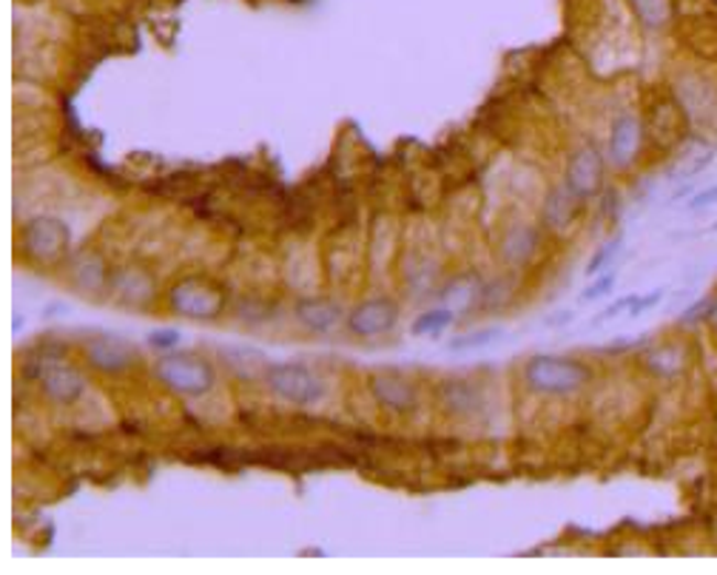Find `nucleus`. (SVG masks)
I'll list each match as a JSON object with an SVG mask.
<instances>
[{
	"mask_svg": "<svg viewBox=\"0 0 717 575\" xmlns=\"http://www.w3.org/2000/svg\"><path fill=\"white\" fill-rule=\"evenodd\" d=\"M294 316L296 323H300L305 330H311V334H330V330L345 319V314H341V308L336 305V302L316 300V296L314 300L296 302Z\"/></svg>",
	"mask_w": 717,
	"mask_h": 575,
	"instance_id": "obj_16",
	"label": "nucleus"
},
{
	"mask_svg": "<svg viewBox=\"0 0 717 575\" xmlns=\"http://www.w3.org/2000/svg\"><path fill=\"white\" fill-rule=\"evenodd\" d=\"M593 379V370L578 359L533 357L524 365V382L541 397H569Z\"/></svg>",
	"mask_w": 717,
	"mask_h": 575,
	"instance_id": "obj_1",
	"label": "nucleus"
},
{
	"mask_svg": "<svg viewBox=\"0 0 717 575\" xmlns=\"http://www.w3.org/2000/svg\"><path fill=\"white\" fill-rule=\"evenodd\" d=\"M711 305H715V294L704 296V300L692 302L689 308H686L681 316H677V325H700V323H709Z\"/></svg>",
	"mask_w": 717,
	"mask_h": 575,
	"instance_id": "obj_25",
	"label": "nucleus"
},
{
	"mask_svg": "<svg viewBox=\"0 0 717 575\" xmlns=\"http://www.w3.org/2000/svg\"><path fill=\"white\" fill-rule=\"evenodd\" d=\"M643 123L635 115H621L612 123L607 145V160L615 169H629L638 160V151L643 145Z\"/></svg>",
	"mask_w": 717,
	"mask_h": 575,
	"instance_id": "obj_11",
	"label": "nucleus"
},
{
	"mask_svg": "<svg viewBox=\"0 0 717 575\" xmlns=\"http://www.w3.org/2000/svg\"><path fill=\"white\" fill-rule=\"evenodd\" d=\"M621 246H623V237H621V234H618V237H612V240H609V242H604V246L598 248V251H595L593 260L587 262V276L604 274V271H607V268L615 262V257L621 253Z\"/></svg>",
	"mask_w": 717,
	"mask_h": 575,
	"instance_id": "obj_23",
	"label": "nucleus"
},
{
	"mask_svg": "<svg viewBox=\"0 0 717 575\" xmlns=\"http://www.w3.org/2000/svg\"><path fill=\"white\" fill-rule=\"evenodd\" d=\"M711 231H717V223H715V226H711Z\"/></svg>",
	"mask_w": 717,
	"mask_h": 575,
	"instance_id": "obj_31",
	"label": "nucleus"
},
{
	"mask_svg": "<svg viewBox=\"0 0 717 575\" xmlns=\"http://www.w3.org/2000/svg\"><path fill=\"white\" fill-rule=\"evenodd\" d=\"M72 246V231L57 217H34L23 228V248L32 260L57 262Z\"/></svg>",
	"mask_w": 717,
	"mask_h": 575,
	"instance_id": "obj_5",
	"label": "nucleus"
},
{
	"mask_svg": "<svg viewBox=\"0 0 717 575\" xmlns=\"http://www.w3.org/2000/svg\"><path fill=\"white\" fill-rule=\"evenodd\" d=\"M370 393H373V399L382 404L384 411L393 413L416 411L419 404L416 388L402 377H376L373 382H370Z\"/></svg>",
	"mask_w": 717,
	"mask_h": 575,
	"instance_id": "obj_13",
	"label": "nucleus"
},
{
	"mask_svg": "<svg viewBox=\"0 0 717 575\" xmlns=\"http://www.w3.org/2000/svg\"><path fill=\"white\" fill-rule=\"evenodd\" d=\"M709 325H711V334L717 336V294H715V305H711V314H709Z\"/></svg>",
	"mask_w": 717,
	"mask_h": 575,
	"instance_id": "obj_30",
	"label": "nucleus"
},
{
	"mask_svg": "<svg viewBox=\"0 0 717 575\" xmlns=\"http://www.w3.org/2000/svg\"><path fill=\"white\" fill-rule=\"evenodd\" d=\"M268 391L300 408H311L325 397V382L319 373L302 362H273L265 368Z\"/></svg>",
	"mask_w": 717,
	"mask_h": 575,
	"instance_id": "obj_2",
	"label": "nucleus"
},
{
	"mask_svg": "<svg viewBox=\"0 0 717 575\" xmlns=\"http://www.w3.org/2000/svg\"><path fill=\"white\" fill-rule=\"evenodd\" d=\"M180 339H183V336H180V330H174V328L151 330V334H149V345H151V348H157V350L174 348V345H180Z\"/></svg>",
	"mask_w": 717,
	"mask_h": 575,
	"instance_id": "obj_27",
	"label": "nucleus"
},
{
	"mask_svg": "<svg viewBox=\"0 0 717 575\" xmlns=\"http://www.w3.org/2000/svg\"><path fill=\"white\" fill-rule=\"evenodd\" d=\"M501 336V328H481L472 330V334L456 336L450 343V350H481L487 345H492Z\"/></svg>",
	"mask_w": 717,
	"mask_h": 575,
	"instance_id": "obj_24",
	"label": "nucleus"
},
{
	"mask_svg": "<svg viewBox=\"0 0 717 575\" xmlns=\"http://www.w3.org/2000/svg\"><path fill=\"white\" fill-rule=\"evenodd\" d=\"M109 291L117 302H123V305H149L154 300V280L151 274H145L143 268H120L111 274Z\"/></svg>",
	"mask_w": 717,
	"mask_h": 575,
	"instance_id": "obj_12",
	"label": "nucleus"
},
{
	"mask_svg": "<svg viewBox=\"0 0 717 575\" xmlns=\"http://www.w3.org/2000/svg\"><path fill=\"white\" fill-rule=\"evenodd\" d=\"M604 172H607V160L595 145H580L575 151L573 158H569L567 165V188L575 194L578 199H593L601 194L604 188Z\"/></svg>",
	"mask_w": 717,
	"mask_h": 575,
	"instance_id": "obj_7",
	"label": "nucleus"
},
{
	"mask_svg": "<svg viewBox=\"0 0 717 575\" xmlns=\"http://www.w3.org/2000/svg\"><path fill=\"white\" fill-rule=\"evenodd\" d=\"M72 282L80 288L83 294H102V291H109L111 274L109 268L102 265L100 257L95 253H80L72 265Z\"/></svg>",
	"mask_w": 717,
	"mask_h": 575,
	"instance_id": "obj_17",
	"label": "nucleus"
},
{
	"mask_svg": "<svg viewBox=\"0 0 717 575\" xmlns=\"http://www.w3.org/2000/svg\"><path fill=\"white\" fill-rule=\"evenodd\" d=\"M615 288V274H604L598 276V280L593 282V285L580 294V302H593V300H601V296H607L609 291Z\"/></svg>",
	"mask_w": 717,
	"mask_h": 575,
	"instance_id": "obj_26",
	"label": "nucleus"
},
{
	"mask_svg": "<svg viewBox=\"0 0 717 575\" xmlns=\"http://www.w3.org/2000/svg\"><path fill=\"white\" fill-rule=\"evenodd\" d=\"M580 206H584V199L575 197L567 185H564V188H555V192L546 197L544 223L553 228V231H564V228L575 219V214H578Z\"/></svg>",
	"mask_w": 717,
	"mask_h": 575,
	"instance_id": "obj_19",
	"label": "nucleus"
},
{
	"mask_svg": "<svg viewBox=\"0 0 717 575\" xmlns=\"http://www.w3.org/2000/svg\"><path fill=\"white\" fill-rule=\"evenodd\" d=\"M649 138L655 140L663 151H675L677 145L683 143L686 138V131H689V117H686V106H683L681 97L670 95L658 100L652 115H649L647 123Z\"/></svg>",
	"mask_w": 717,
	"mask_h": 575,
	"instance_id": "obj_6",
	"label": "nucleus"
},
{
	"mask_svg": "<svg viewBox=\"0 0 717 575\" xmlns=\"http://www.w3.org/2000/svg\"><path fill=\"white\" fill-rule=\"evenodd\" d=\"M539 251V231L533 226H512L501 240V257L510 265H524Z\"/></svg>",
	"mask_w": 717,
	"mask_h": 575,
	"instance_id": "obj_18",
	"label": "nucleus"
},
{
	"mask_svg": "<svg viewBox=\"0 0 717 575\" xmlns=\"http://www.w3.org/2000/svg\"><path fill=\"white\" fill-rule=\"evenodd\" d=\"M638 21L652 32H661L675 18V0H629Z\"/></svg>",
	"mask_w": 717,
	"mask_h": 575,
	"instance_id": "obj_20",
	"label": "nucleus"
},
{
	"mask_svg": "<svg viewBox=\"0 0 717 575\" xmlns=\"http://www.w3.org/2000/svg\"><path fill=\"white\" fill-rule=\"evenodd\" d=\"M717 203V185H709V188H704V192H697L695 197L689 199V208L692 211H700V208H709Z\"/></svg>",
	"mask_w": 717,
	"mask_h": 575,
	"instance_id": "obj_29",
	"label": "nucleus"
},
{
	"mask_svg": "<svg viewBox=\"0 0 717 575\" xmlns=\"http://www.w3.org/2000/svg\"><path fill=\"white\" fill-rule=\"evenodd\" d=\"M399 323V305L388 296H376V300H365L359 302L354 311L348 314L345 325L354 336H382L390 334V330L396 328Z\"/></svg>",
	"mask_w": 717,
	"mask_h": 575,
	"instance_id": "obj_8",
	"label": "nucleus"
},
{
	"mask_svg": "<svg viewBox=\"0 0 717 575\" xmlns=\"http://www.w3.org/2000/svg\"><path fill=\"white\" fill-rule=\"evenodd\" d=\"M715 154H717V145L711 143V140L689 138L686 140V145L681 149V154L675 158V163H672L670 177L692 180L697 177V174H704L711 165V160H715Z\"/></svg>",
	"mask_w": 717,
	"mask_h": 575,
	"instance_id": "obj_15",
	"label": "nucleus"
},
{
	"mask_svg": "<svg viewBox=\"0 0 717 575\" xmlns=\"http://www.w3.org/2000/svg\"><path fill=\"white\" fill-rule=\"evenodd\" d=\"M689 345L683 343H663L643 354V365H647L649 373L658 379L681 377L683 370L689 368Z\"/></svg>",
	"mask_w": 717,
	"mask_h": 575,
	"instance_id": "obj_14",
	"label": "nucleus"
},
{
	"mask_svg": "<svg viewBox=\"0 0 717 575\" xmlns=\"http://www.w3.org/2000/svg\"><path fill=\"white\" fill-rule=\"evenodd\" d=\"M37 382H41L43 393L55 404H75L86 393V377H83L80 370L75 365L57 362V359H48V362L41 365Z\"/></svg>",
	"mask_w": 717,
	"mask_h": 575,
	"instance_id": "obj_9",
	"label": "nucleus"
},
{
	"mask_svg": "<svg viewBox=\"0 0 717 575\" xmlns=\"http://www.w3.org/2000/svg\"><path fill=\"white\" fill-rule=\"evenodd\" d=\"M444 404H447L453 413H461V416H467V413L478 411L481 399H478V391L472 388V384L450 382L447 388H444Z\"/></svg>",
	"mask_w": 717,
	"mask_h": 575,
	"instance_id": "obj_21",
	"label": "nucleus"
},
{
	"mask_svg": "<svg viewBox=\"0 0 717 575\" xmlns=\"http://www.w3.org/2000/svg\"><path fill=\"white\" fill-rule=\"evenodd\" d=\"M157 379L180 397H205L214 388V368L197 357H165L157 362Z\"/></svg>",
	"mask_w": 717,
	"mask_h": 575,
	"instance_id": "obj_4",
	"label": "nucleus"
},
{
	"mask_svg": "<svg viewBox=\"0 0 717 575\" xmlns=\"http://www.w3.org/2000/svg\"><path fill=\"white\" fill-rule=\"evenodd\" d=\"M226 291L217 282L188 276L169 291V308L185 319H217L226 311Z\"/></svg>",
	"mask_w": 717,
	"mask_h": 575,
	"instance_id": "obj_3",
	"label": "nucleus"
},
{
	"mask_svg": "<svg viewBox=\"0 0 717 575\" xmlns=\"http://www.w3.org/2000/svg\"><path fill=\"white\" fill-rule=\"evenodd\" d=\"M86 362L100 373H126L137 362V350L120 336H95L86 343Z\"/></svg>",
	"mask_w": 717,
	"mask_h": 575,
	"instance_id": "obj_10",
	"label": "nucleus"
},
{
	"mask_svg": "<svg viewBox=\"0 0 717 575\" xmlns=\"http://www.w3.org/2000/svg\"><path fill=\"white\" fill-rule=\"evenodd\" d=\"M663 300V288H658V291H652V294H635V302H632V308H629V316H641L647 314L649 308H655L658 302Z\"/></svg>",
	"mask_w": 717,
	"mask_h": 575,
	"instance_id": "obj_28",
	"label": "nucleus"
},
{
	"mask_svg": "<svg viewBox=\"0 0 717 575\" xmlns=\"http://www.w3.org/2000/svg\"><path fill=\"white\" fill-rule=\"evenodd\" d=\"M453 319H456V314H453L450 308L427 311V314L419 316L410 330H413V336H436V334H442V330L450 328Z\"/></svg>",
	"mask_w": 717,
	"mask_h": 575,
	"instance_id": "obj_22",
	"label": "nucleus"
}]
</instances>
